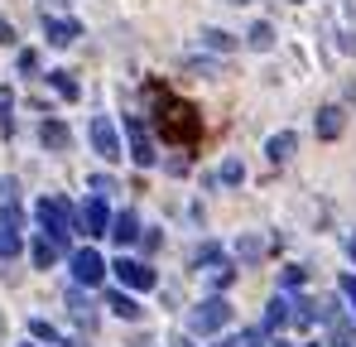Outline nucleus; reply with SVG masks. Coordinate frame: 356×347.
<instances>
[{
  "label": "nucleus",
  "instance_id": "1",
  "mask_svg": "<svg viewBox=\"0 0 356 347\" xmlns=\"http://www.w3.org/2000/svg\"><path fill=\"white\" fill-rule=\"evenodd\" d=\"M159 135L169 140V145H193L197 135H202V116L193 102H183V97H164L159 102Z\"/></svg>",
  "mask_w": 356,
  "mask_h": 347
},
{
  "label": "nucleus",
  "instance_id": "2",
  "mask_svg": "<svg viewBox=\"0 0 356 347\" xmlns=\"http://www.w3.org/2000/svg\"><path fill=\"white\" fill-rule=\"evenodd\" d=\"M227 323H232V304H227L222 294H212V299H202V304L193 309L188 333H217V328H227Z\"/></svg>",
  "mask_w": 356,
  "mask_h": 347
},
{
  "label": "nucleus",
  "instance_id": "3",
  "mask_svg": "<svg viewBox=\"0 0 356 347\" xmlns=\"http://www.w3.org/2000/svg\"><path fill=\"white\" fill-rule=\"evenodd\" d=\"M34 213H39V222H44V231H49V236H58V241H67V231H72V208L63 203L58 193H44Z\"/></svg>",
  "mask_w": 356,
  "mask_h": 347
},
{
  "label": "nucleus",
  "instance_id": "4",
  "mask_svg": "<svg viewBox=\"0 0 356 347\" xmlns=\"http://www.w3.org/2000/svg\"><path fill=\"white\" fill-rule=\"evenodd\" d=\"M125 140H130V160L140 169H149L154 164V140H149V130H145L140 116H125Z\"/></svg>",
  "mask_w": 356,
  "mask_h": 347
},
{
  "label": "nucleus",
  "instance_id": "5",
  "mask_svg": "<svg viewBox=\"0 0 356 347\" xmlns=\"http://www.w3.org/2000/svg\"><path fill=\"white\" fill-rule=\"evenodd\" d=\"M111 213H106V203L102 198H87L82 208H77V227L87 231V236H111Z\"/></svg>",
  "mask_w": 356,
  "mask_h": 347
},
{
  "label": "nucleus",
  "instance_id": "6",
  "mask_svg": "<svg viewBox=\"0 0 356 347\" xmlns=\"http://www.w3.org/2000/svg\"><path fill=\"white\" fill-rule=\"evenodd\" d=\"M102 275H106V261H102L92 246L72 251V280H77V285H102Z\"/></svg>",
  "mask_w": 356,
  "mask_h": 347
},
{
  "label": "nucleus",
  "instance_id": "7",
  "mask_svg": "<svg viewBox=\"0 0 356 347\" xmlns=\"http://www.w3.org/2000/svg\"><path fill=\"white\" fill-rule=\"evenodd\" d=\"M87 135H92V145H97V155H102V160H120V135H116V125H111L106 116H92Z\"/></svg>",
  "mask_w": 356,
  "mask_h": 347
},
{
  "label": "nucleus",
  "instance_id": "8",
  "mask_svg": "<svg viewBox=\"0 0 356 347\" xmlns=\"http://www.w3.org/2000/svg\"><path fill=\"white\" fill-rule=\"evenodd\" d=\"M44 34H49L54 49H67V44L82 39V24L77 20H58V15H44Z\"/></svg>",
  "mask_w": 356,
  "mask_h": 347
},
{
  "label": "nucleus",
  "instance_id": "9",
  "mask_svg": "<svg viewBox=\"0 0 356 347\" xmlns=\"http://www.w3.org/2000/svg\"><path fill=\"white\" fill-rule=\"evenodd\" d=\"M111 270L120 275V285H130V289H154V270H149V265H140V261H125V256H120Z\"/></svg>",
  "mask_w": 356,
  "mask_h": 347
},
{
  "label": "nucleus",
  "instance_id": "10",
  "mask_svg": "<svg viewBox=\"0 0 356 347\" xmlns=\"http://www.w3.org/2000/svg\"><path fill=\"white\" fill-rule=\"evenodd\" d=\"M0 227L19 231V183H15V178L0 183Z\"/></svg>",
  "mask_w": 356,
  "mask_h": 347
},
{
  "label": "nucleus",
  "instance_id": "11",
  "mask_svg": "<svg viewBox=\"0 0 356 347\" xmlns=\"http://www.w3.org/2000/svg\"><path fill=\"white\" fill-rule=\"evenodd\" d=\"M58 256H63V241H58V236H49V231H39V236H34V265L49 270Z\"/></svg>",
  "mask_w": 356,
  "mask_h": 347
},
{
  "label": "nucleus",
  "instance_id": "12",
  "mask_svg": "<svg viewBox=\"0 0 356 347\" xmlns=\"http://www.w3.org/2000/svg\"><path fill=\"white\" fill-rule=\"evenodd\" d=\"M313 125H318L323 140H337L342 135V107H323V111L313 116Z\"/></svg>",
  "mask_w": 356,
  "mask_h": 347
},
{
  "label": "nucleus",
  "instance_id": "13",
  "mask_svg": "<svg viewBox=\"0 0 356 347\" xmlns=\"http://www.w3.org/2000/svg\"><path fill=\"white\" fill-rule=\"evenodd\" d=\"M265 155H270V164H284V160L294 155V130H280V135H270Z\"/></svg>",
  "mask_w": 356,
  "mask_h": 347
},
{
  "label": "nucleus",
  "instance_id": "14",
  "mask_svg": "<svg viewBox=\"0 0 356 347\" xmlns=\"http://www.w3.org/2000/svg\"><path fill=\"white\" fill-rule=\"evenodd\" d=\"M284 323H294V299H284V294H280V299L270 304V314H265V328L275 333V328H284Z\"/></svg>",
  "mask_w": 356,
  "mask_h": 347
},
{
  "label": "nucleus",
  "instance_id": "15",
  "mask_svg": "<svg viewBox=\"0 0 356 347\" xmlns=\"http://www.w3.org/2000/svg\"><path fill=\"white\" fill-rule=\"evenodd\" d=\"M111 236H116L120 246H130V241L140 236V222H135V213H120L116 222H111Z\"/></svg>",
  "mask_w": 356,
  "mask_h": 347
},
{
  "label": "nucleus",
  "instance_id": "16",
  "mask_svg": "<svg viewBox=\"0 0 356 347\" xmlns=\"http://www.w3.org/2000/svg\"><path fill=\"white\" fill-rule=\"evenodd\" d=\"M39 135H44V145H49V150H67V140H72L63 121H44V130H39Z\"/></svg>",
  "mask_w": 356,
  "mask_h": 347
},
{
  "label": "nucleus",
  "instance_id": "17",
  "mask_svg": "<svg viewBox=\"0 0 356 347\" xmlns=\"http://www.w3.org/2000/svg\"><path fill=\"white\" fill-rule=\"evenodd\" d=\"M0 130H5V135L15 130V92H10V87H0Z\"/></svg>",
  "mask_w": 356,
  "mask_h": 347
},
{
  "label": "nucleus",
  "instance_id": "18",
  "mask_svg": "<svg viewBox=\"0 0 356 347\" xmlns=\"http://www.w3.org/2000/svg\"><path fill=\"white\" fill-rule=\"evenodd\" d=\"M106 304H111V309H116L120 318H140V314H145V309H140V304H135V299H130V294H106Z\"/></svg>",
  "mask_w": 356,
  "mask_h": 347
},
{
  "label": "nucleus",
  "instance_id": "19",
  "mask_svg": "<svg viewBox=\"0 0 356 347\" xmlns=\"http://www.w3.org/2000/svg\"><path fill=\"white\" fill-rule=\"evenodd\" d=\"M202 44H207V49H217V54H232V49H236V39H232V34H222V29H202Z\"/></svg>",
  "mask_w": 356,
  "mask_h": 347
},
{
  "label": "nucleus",
  "instance_id": "20",
  "mask_svg": "<svg viewBox=\"0 0 356 347\" xmlns=\"http://www.w3.org/2000/svg\"><path fill=\"white\" fill-rule=\"evenodd\" d=\"M15 256H19V231L0 227V261H15Z\"/></svg>",
  "mask_w": 356,
  "mask_h": 347
},
{
  "label": "nucleus",
  "instance_id": "21",
  "mask_svg": "<svg viewBox=\"0 0 356 347\" xmlns=\"http://www.w3.org/2000/svg\"><path fill=\"white\" fill-rule=\"evenodd\" d=\"M49 82H54V92H58V97L77 102V82H72V72H49Z\"/></svg>",
  "mask_w": 356,
  "mask_h": 347
},
{
  "label": "nucleus",
  "instance_id": "22",
  "mask_svg": "<svg viewBox=\"0 0 356 347\" xmlns=\"http://www.w3.org/2000/svg\"><path fill=\"white\" fill-rule=\"evenodd\" d=\"M207 280H212L217 289H227L232 280H236V270H232V265H222V261H212V265H207Z\"/></svg>",
  "mask_w": 356,
  "mask_h": 347
},
{
  "label": "nucleus",
  "instance_id": "23",
  "mask_svg": "<svg viewBox=\"0 0 356 347\" xmlns=\"http://www.w3.org/2000/svg\"><path fill=\"white\" fill-rule=\"evenodd\" d=\"M270 44H275V29H270V24H255V29H250V49H260V54H265Z\"/></svg>",
  "mask_w": 356,
  "mask_h": 347
},
{
  "label": "nucleus",
  "instance_id": "24",
  "mask_svg": "<svg viewBox=\"0 0 356 347\" xmlns=\"http://www.w3.org/2000/svg\"><path fill=\"white\" fill-rule=\"evenodd\" d=\"M241 178H245V169H241L236 160H227V164H222V183H241Z\"/></svg>",
  "mask_w": 356,
  "mask_h": 347
},
{
  "label": "nucleus",
  "instance_id": "25",
  "mask_svg": "<svg viewBox=\"0 0 356 347\" xmlns=\"http://www.w3.org/2000/svg\"><path fill=\"white\" fill-rule=\"evenodd\" d=\"M29 333H34V338H49V343H54V338H58V333H54V328H49V323H44V318H34V323H29Z\"/></svg>",
  "mask_w": 356,
  "mask_h": 347
},
{
  "label": "nucleus",
  "instance_id": "26",
  "mask_svg": "<svg viewBox=\"0 0 356 347\" xmlns=\"http://www.w3.org/2000/svg\"><path fill=\"white\" fill-rule=\"evenodd\" d=\"M280 280H284V285H289V289H298V285H303V270H298V265H289V270H284Z\"/></svg>",
  "mask_w": 356,
  "mask_h": 347
},
{
  "label": "nucleus",
  "instance_id": "27",
  "mask_svg": "<svg viewBox=\"0 0 356 347\" xmlns=\"http://www.w3.org/2000/svg\"><path fill=\"white\" fill-rule=\"evenodd\" d=\"M342 294L352 299V314H356V275H347V280H342Z\"/></svg>",
  "mask_w": 356,
  "mask_h": 347
},
{
  "label": "nucleus",
  "instance_id": "28",
  "mask_svg": "<svg viewBox=\"0 0 356 347\" xmlns=\"http://www.w3.org/2000/svg\"><path fill=\"white\" fill-rule=\"evenodd\" d=\"M352 256H356V236H352Z\"/></svg>",
  "mask_w": 356,
  "mask_h": 347
},
{
  "label": "nucleus",
  "instance_id": "29",
  "mask_svg": "<svg viewBox=\"0 0 356 347\" xmlns=\"http://www.w3.org/2000/svg\"><path fill=\"white\" fill-rule=\"evenodd\" d=\"M19 347H34V343H19Z\"/></svg>",
  "mask_w": 356,
  "mask_h": 347
}]
</instances>
